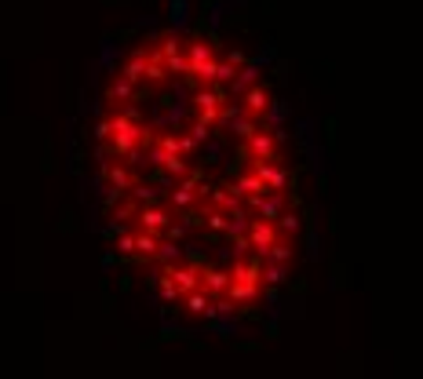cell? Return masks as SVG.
Returning <instances> with one entry per match:
<instances>
[{
	"instance_id": "6da1fadb",
	"label": "cell",
	"mask_w": 423,
	"mask_h": 379,
	"mask_svg": "<svg viewBox=\"0 0 423 379\" xmlns=\"http://www.w3.org/2000/svg\"><path fill=\"white\" fill-rule=\"evenodd\" d=\"M95 233L183 336H248L288 307L314 237L311 146L278 70L216 15L124 37L84 117Z\"/></svg>"
}]
</instances>
